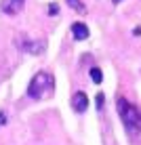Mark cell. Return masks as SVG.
<instances>
[{
  "label": "cell",
  "instance_id": "4",
  "mask_svg": "<svg viewBox=\"0 0 141 145\" xmlns=\"http://www.w3.org/2000/svg\"><path fill=\"white\" fill-rule=\"evenodd\" d=\"M72 105H74V109L76 112H87V107H89V99H87V95L84 93H76L74 95V99H72Z\"/></svg>",
  "mask_w": 141,
  "mask_h": 145
},
{
  "label": "cell",
  "instance_id": "8",
  "mask_svg": "<svg viewBox=\"0 0 141 145\" xmlns=\"http://www.w3.org/2000/svg\"><path fill=\"white\" fill-rule=\"evenodd\" d=\"M68 4L74 8V11H78V13H87V8H84L82 0H68Z\"/></svg>",
  "mask_w": 141,
  "mask_h": 145
},
{
  "label": "cell",
  "instance_id": "10",
  "mask_svg": "<svg viewBox=\"0 0 141 145\" xmlns=\"http://www.w3.org/2000/svg\"><path fill=\"white\" fill-rule=\"evenodd\" d=\"M4 122H7V116H4V114H2V112H0V126H2V124H4Z\"/></svg>",
  "mask_w": 141,
  "mask_h": 145
},
{
  "label": "cell",
  "instance_id": "2",
  "mask_svg": "<svg viewBox=\"0 0 141 145\" xmlns=\"http://www.w3.org/2000/svg\"><path fill=\"white\" fill-rule=\"evenodd\" d=\"M51 88H53V78L49 74L40 72L32 78V82L28 86V95L32 99H38V97H44L47 93H51Z\"/></svg>",
  "mask_w": 141,
  "mask_h": 145
},
{
  "label": "cell",
  "instance_id": "7",
  "mask_svg": "<svg viewBox=\"0 0 141 145\" xmlns=\"http://www.w3.org/2000/svg\"><path fill=\"white\" fill-rule=\"evenodd\" d=\"M91 80H93L95 84H101V82H103V74H101V69H99V67H93V69H91Z\"/></svg>",
  "mask_w": 141,
  "mask_h": 145
},
{
  "label": "cell",
  "instance_id": "3",
  "mask_svg": "<svg viewBox=\"0 0 141 145\" xmlns=\"http://www.w3.org/2000/svg\"><path fill=\"white\" fill-rule=\"evenodd\" d=\"M23 2H26V0H4L2 2V11L7 15H15V13H19L23 8Z\"/></svg>",
  "mask_w": 141,
  "mask_h": 145
},
{
  "label": "cell",
  "instance_id": "5",
  "mask_svg": "<svg viewBox=\"0 0 141 145\" xmlns=\"http://www.w3.org/2000/svg\"><path fill=\"white\" fill-rule=\"evenodd\" d=\"M72 36L76 38V40H84V38H89V27L84 25V23H72Z\"/></svg>",
  "mask_w": 141,
  "mask_h": 145
},
{
  "label": "cell",
  "instance_id": "12",
  "mask_svg": "<svg viewBox=\"0 0 141 145\" xmlns=\"http://www.w3.org/2000/svg\"><path fill=\"white\" fill-rule=\"evenodd\" d=\"M114 2H120V0H114Z\"/></svg>",
  "mask_w": 141,
  "mask_h": 145
},
{
  "label": "cell",
  "instance_id": "6",
  "mask_svg": "<svg viewBox=\"0 0 141 145\" xmlns=\"http://www.w3.org/2000/svg\"><path fill=\"white\" fill-rule=\"evenodd\" d=\"M21 48H23V51H28V53L40 55V53L44 51V44H42V42H23V44H21Z\"/></svg>",
  "mask_w": 141,
  "mask_h": 145
},
{
  "label": "cell",
  "instance_id": "9",
  "mask_svg": "<svg viewBox=\"0 0 141 145\" xmlns=\"http://www.w3.org/2000/svg\"><path fill=\"white\" fill-rule=\"evenodd\" d=\"M49 15H57V4H51V7H49Z\"/></svg>",
  "mask_w": 141,
  "mask_h": 145
},
{
  "label": "cell",
  "instance_id": "1",
  "mask_svg": "<svg viewBox=\"0 0 141 145\" xmlns=\"http://www.w3.org/2000/svg\"><path fill=\"white\" fill-rule=\"evenodd\" d=\"M118 114H120V118H122L124 126H127L131 133L141 131V112L133 103H129L127 99H118Z\"/></svg>",
  "mask_w": 141,
  "mask_h": 145
},
{
  "label": "cell",
  "instance_id": "11",
  "mask_svg": "<svg viewBox=\"0 0 141 145\" xmlns=\"http://www.w3.org/2000/svg\"><path fill=\"white\" fill-rule=\"evenodd\" d=\"M97 105H99V107L103 105V95H99V97H97Z\"/></svg>",
  "mask_w": 141,
  "mask_h": 145
}]
</instances>
